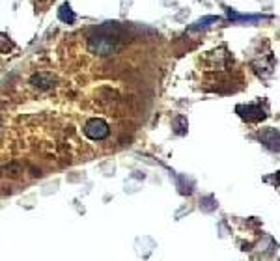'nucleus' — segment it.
Instances as JSON below:
<instances>
[{"instance_id":"1","label":"nucleus","mask_w":280,"mask_h":261,"mask_svg":"<svg viewBox=\"0 0 280 261\" xmlns=\"http://www.w3.org/2000/svg\"><path fill=\"white\" fill-rule=\"evenodd\" d=\"M84 133L92 140H105L106 136L110 134V127H108V123H106L105 120L94 118V120H88V122H86Z\"/></svg>"},{"instance_id":"2","label":"nucleus","mask_w":280,"mask_h":261,"mask_svg":"<svg viewBox=\"0 0 280 261\" xmlns=\"http://www.w3.org/2000/svg\"><path fill=\"white\" fill-rule=\"evenodd\" d=\"M239 110H245V112H250V114H243L241 118H245V120H248V122H256V120H263L265 118V114H263V110L260 108V106H237Z\"/></svg>"},{"instance_id":"3","label":"nucleus","mask_w":280,"mask_h":261,"mask_svg":"<svg viewBox=\"0 0 280 261\" xmlns=\"http://www.w3.org/2000/svg\"><path fill=\"white\" fill-rule=\"evenodd\" d=\"M217 21H218V17H206V19H200V21L192 26V30H198V28H202V26H207V22H217Z\"/></svg>"},{"instance_id":"4","label":"nucleus","mask_w":280,"mask_h":261,"mask_svg":"<svg viewBox=\"0 0 280 261\" xmlns=\"http://www.w3.org/2000/svg\"><path fill=\"white\" fill-rule=\"evenodd\" d=\"M278 183H280V172H278Z\"/></svg>"}]
</instances>
